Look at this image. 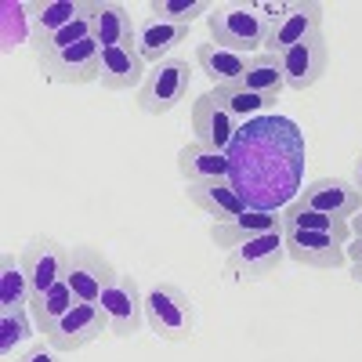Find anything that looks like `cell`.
Listing matches in <instances>:
<instances>
[{
  "label": "cell",
  "mask_w": 362,
  "mask_h": 362,
  "mask_svg": "<svg viewBox=\"0 0 362 362\" xmlns=\"http://www.w3.org/2000/svg\"><path fill=\"white\" fill-rule=\"evenodd\" d=\"M348 261H362V235H351V243L344 247Z\"/></svg>",
  "instance_id": "1f68e13d"
},
{
  "label": "cell",
  "mask_w": 362,
  "mask_h": 362,
  "mask_svg": "<svg viewBox=\"0 0 362 362\" xmlns=\"http://www.w3.org/2000/svg\"><path fill=\"white\" fill-rule=\"evenodd\" d=\"M145 76H148V66H145V58L138 54L134 40L102 51V76H98V83L105 90H138L145 83Z\"/></svg>",
  "instance_id": "e0dca14e"
},
{
  "label": "cell",
  "mask_w": 362,
  "mask_h": 362,
  "mask_svg": "<svg viewBox=\"0 0 362 362\" xmlns=\"http://www.w3.org/2000/svg\"><path fill=\"white\" fill-rule=\"evenodd\" d=\"M73 305H76V293H73V286L62 279L58 286H51L47 293H40V297H29V315H33V322H37V329L47 337L51 329L62 322L69 312H73Z\"/></svg>",
  "instance_id": "603a6c76"
},
{
  "label": "cell",
  "mask_w": 362,
  "mask_h": 362,
  "mask_svg": "<svg viewBox=\"0 0 362 362\" xmlns=\"http://www.w3.org/2000/svg\"><path fill=\"white\" fill-rule=\"evenodd\" d=\"M177 174L185 177V185H199V181H221L232 174L228 153H218L203 141H189L177 148Z\"/></svg>",
  "instance_id": "44dd1931"
},
{
  "label": "cell",
  "mask_w": 362,
  "mask_h": 362,
  "mask_svg": "<svg viewBox=\"0 0 362 362\" xmlns=\"http://www.w3.org/2000/svg\"><path fill=\"white\" fill-rule=\"evenodd\" d=\"M87 18H90V37L102 47H119L134 40V18L131 8L119 0H87Z\"/></svg>",
  "instance_id": "2e32d148"
},
{
  "label": "cell",
  "mask_w": 362,
  "mask_h": 362,
  "mask_svg": "<svg viewBox=\"0 0 362 362\" xmlns=\"http://www.w3.org/2000/svg\"><path fill=\"white\" fill-rule=\"evenodd\" d=\"M283 247H286V257L297 261L300 268H319V272H329V268H341L348 261L344 254V239L337 235H326V232H305V228H283Z\"/></svg>",
  "instance_id": "30bf717a"
},
{
  "label": "cell",
  "mask_w": 362,
  "mask_h": 362,
  "mask_svg": "<svg viewBox=\"0 0 362 362\" xmlns=\"http://www.w3.org/2000/svg\"><path fill=\"white\" fill-rule=\"evenodd\" d=\"M189 203L199 206L206 218L214 221H232L247 210V196L232 185V177H221V181H199V185H189L185 189Z\"/></svg>",
  "instance_id": "ac0fdd59"
},
{
  "label": "cell",
  "mask_w": 362,
  "mask_h": 362,
  "mask_svg": "<svg viewBox=\"0 0 362 362\" xmlns=\"http://www.w3.org/2000/svg\"><path fill=\"white\" fill-rule=\"evenodd\" d=\"M189 119H192V134L196 141L218 148V153H228V148L235 145L239 131H243V124L228 112V105L214 95V87L206 90V95H199L189 109Z\"/></svg>",
  "instance_id": "ba28073f"
},
{
  "label": "cell",
  "mask_w": 362,
  "mask_h": 362,
  "mask_svg": "<svg viewBox=\"0 0 362 362\" xmlns=\"http://www.w3.org/2000/svg\"><path fill=\"white\" fill-rule=\"evenodd\" d=\"M192 25H174V22H160V18H138L134 25V47L145 58V66H160L163 58H170V51L177 44L189 40Z\"/></svg>",
  "instance_id": "d6986e66"
},
{
  "label": "cell",
  "mask_w": 362,
  "mask_h": 362,
  "mask_svg": "<svg viewBox=\"0 0 362 362\" xmlns=\"http://www.w3.org/2000/svg\"><path fill=\"white\" fill-rule=\"evenodd\" d=\"M322 15H326V8L315 4V0H290V4H283V15L272 25V37H268L264 51L268 54H286L293 44L322 33Z\"/></svg>",
  "instance_id": "8fae6325"
},
{
  "label": "cell",
  "mask_w": 362,
  "mask_h": 362,
  "mask_svg": "<svg viewBox=\"0 0 362 362\" xmlns=\"http://www.w3.org/2000/svg\"><path fill=\"white\" fill-rule=\"evenodd\" d=\"M33 334H40L33 315H29V305H18V308H4L0 312V355H4L8 362L15 358V351L33 341Z\"/></svg>",
  "instance_id": "d4e9b609"
},
{
  "label": "cell",
  "mask_w": 362,
  "mask_h": 362,
  "mask_svg": "<svg viewBox=\"0 0 362 362\" xmlns=\"http://www.w3.org/2000/svg\"><path fill=\"white\" fill-rule=\"evenodd\" d=\"M283 228H305V232H326V235H337L344 243H351V225L341 221V218H329V214H319V210H308L300 203H290L283 210Z\"/></svg>",
  "instance_id": "484cf974"
},
{
  "label": "cell",
  "mask_w": 362,
  "mask_h": 362,
  "mask_svg": "<svg viewBox=\"0 0 362 362\" xmlns=\"http://www.w3.org/2000/svg\"><path fill=\"white\" fill-rule=\"evenodd\" d=\"M293 203L308 206V210H319V214H329V218L351 221L362 210V192L344 177H315L297 192Z\"/></svg>",
  "instance_id": "4fadbf2b"
},
{
  "label": "cell",
  "mask_w": 362,
  "mask_h": 362,
  "mask_svg": "<svg viewBox=\"0 0 362 362\" xmlns=\"http://www.w3.org/2000/svg\"><path fill=\"white\" fill-rule=\"evenodd\" d=\"M272 22L261 4H214L206 15V33L218 47H228L235 54H261L268 37H272Z\"/></svg>",
  "instance_id": "6da1fadb"
},
{
  "label": "cell",
  "mask_w": 362,
  "mask_h": 362,
  "mask_svg": "<svg viewBox=\"0 0 362 362\" xmlns=\"http://www.w3.org/2000/svg\"><path fill=\"white\" fill-rule=\"evenodd\" d=\"M102 312L109 319V334L112 337H134L141 334V326H145V290L138 286L134 276H124L119 272L116 283L102 293Z\"/></svg>",
  "instance_id": "52a82bcc"
},
{
  "label": "cell",
  "mask_w": 362,
  "mask_h": 362,
  "mask_svg": "<svg viewBox=\"0 0 362 362\" xmlns=\"http://www.w3.org/2000/svg\"><path fill=\"white\" fill-rule=\"evenodd\" d=\"M268 232H283V214H276V210H250L247 206L239 218L210 225V243L228 254V250L250 243V239H257V235H268Z\"/></svg>",
  "instance_id": "9a60e30c"
},
{
  "label": "cell",
  "mask_w": 362,
  "mask_h": 362,
  "mask_svg": "<svg viewBox=\"0 0 362 362\" xmlns=\"http://www.w3.org/2000/svg\"><path fill=\"white\" fill-rule=\"evenodd\" d=\"M239 83H243L247 90H254V95H264V98L276 102L283 90H286L283 58L279 54H268V51L254 54L250 62H247V73H243V80H239Z\"/></svg>",
  "instance_id": "cb8c5ba5"
},
{
  "label": "cell",
  "mask_w": 362,
  "mask_h": 362,
  "mask_svg": "<svg viewBox=\"0 0 362 362\" xmlns=\"http://www.w3.org/2000/svg\"><path fill=\"white\" fill-rule=\"evenodd\" d=\"M283 58V76H286V90H308L315 87L322 76H326V66H329V47H326V37L315 33L308 40L293 44Z\"/></svg>",
  "instance_id": "5bb4252c"
},
{
  "label": "cell",
  "mask_w": 362,
  "mask_h": 362,
  "mask_svg": "<svg viewBox=\"0 0 362 362\" xmlns=\"http://www.w3.org/2000/svg\"><path fill=\"white\" fill-rule=\"evenodd\" d=\"M348 225H351V235H362V210H358V214H355Z\"/></svg>",
  "instance_id": "e575fe53"
},
{
  "label": "cell",
  "mask_w": 362,
  "mask_h": 362,
  "mask_svg": "<svg viewBox=\"0 0 362 362\" xmlns=\"http://www.w3.org/2000/svg\"><path fill=\"white\" fill-rule=\"evenodd\" d=\"M90 37V18H87V4H83V15L73 22V25H66V29H58L54 37H47V40H40V44H33L29 51L37 54V62L40 58H51V54H58V51H66V47H73V44H80V40H87Z\"/></svg>",
  "instance_id": "f546056e"
},
{
  "label": "cell",
  "mask_w": 362,
  "mask_h": 362,
  "mask_svg": "<svg viewBox=\"0 0 362 362\" xmlns=\"http://www.w3.org/2000/svg\"><path fill=\"white\" fill-rule=\"evenodd\" d=\"M247 62H250L247 54H235V51H228V47H218L214 40L196 44V66H199V73L214 83V87H225V83L243 80Z\"/></svg>",
  "instance_id": "7402d4cb"
},
{
  "label": "cell",
  "mask_w": 362,
  "mask_h": 362,
  "mask_svg": "<svg viewBox=\"0 0 362 362\" xmlns=\"http://www.w3.org/2000/svg\"><path fill=\"white\" fill-rule=\"evenodd\" d=\"M29 297H33V290H29V276H25L22 257L4 254V261H0V312L29 305Z\"/></svg>",
  "instance_id": "4316f807"
},
{
  "label": "cell",
  "mask_w": 362,
  "mask_h": 362,
  "mask_svg": "<svg viewBox=\"0 0 362 362\" xmlns=\"http://www.w3.org/2000/svg\"><path fill=\"white\" fill-rule=\"evenodd\" d=\"M25 22H29V47L54 37L58 29L73 25L83 15V0H33V4H22Z\"/></svg>",
  "instance_id": "ffe728a7"
},
{
  "label": "cell",
  "mask_w": 362,
  "mask_h": 362,
  "mask_svg": "<svg viewBox=\"0 0 362 362\" xmlns=\"http://www.w3.org/2000/svg\"><path fill=\"white\" fill-rule=\"evenodd\" d=\"M210 8L206 0H148V18H160V22H174V25H192L199 15L206 18Z\"/></svg>",
  "instance_id": "f1b7e54d"
},
{
  "label": "cell",
  "mask_w": 362,
  "mask_h": 362,
  "mask_svg": "<svg viewBox=\"0 0 362 362\" xmlns=\"http://www.w3.org/2000/svg\"><path fill=\"white\" fill-rule=\"evenodd\" d=\"M283 261H286L283 232H268V235H257V239H250V243L228 250L225 268L243 283H264L283 268Z\"/></svg>",
  "instance_id": "8992f818"
},
{
  "label": "cell",
  "mask_w": 362,
  "mask_h": 362,
  "mask_svg": "<svg viewBox=\"0 0 362 362\" xmlns=\"http://www.w3.org/2000/svg\"><path fill=\"white\" fill-rule=\"evenodd\" d=\"M351 283L362 286V261H351Z\"/></svg>",
  "instance_id": "836d02e7"
},
{
  "label": "cell",
  "mask_w": 362,
  "mask_h": 362,
  "mask_svg": "<svg viewBox=\"0 0 362 362\" xmlns=\"http://www.w3.org/2000/svg\"><path fill=\"white\" fill-rule=\"evenodd\" d=\"M116 264L102 254V247H90V243H80V247H69V268H66V283L73 286L76 300L83 305H98L102 293L116 283Z\"/></svg>",
  "instance_id": "277c9868"
},
{
  "label": "cell",
  "mask_w": 362,
  "mask_h": 362,
  "mask_svg": "<svg viewBox=\"0 0 362 362\" xmlns=\"http://www.w3.org/2000/svg\"><path fill=\"white\" fill-rule=\"evenodd\" d=\"M189 87H192V66L189 58H163L160 66H148L145 83L134 90V102L141 112L148 116H163L170 109H177L181 102L189 98Z\"/></svg>",
  "instance_id": "3957f363"
},
{
  "label": "cell",
  "mask_w": 362,
  "mask_h": 362,
  "mask_svg": "<svg viewBox=\"0 0 362 362\" xmlns=\"http://www.w3.org/2000/svg\"><path fill=\"white\" fill-rule=\"evenodd\" d=\"M351 185L362 192V153H358V160H355V167H351Z\"/></svg>",
  "instance_id": "d6a6232c"
},
{
  "label": "cell",
  "mask_w": 362,
  "mask_h": 362,
  "mask_svg": "<svg viewBox=\"0 0 362 362\" xmlns=\"http://www.w3.org/2000/svg\"><path fill=\"white\" fill-rule=\"evenodd\" d=\"M145 326L167 344H185L196 337V300L177 283L145 286Z\"/></svg>",
  "instance_id": "7a4b0ae2"
},
{
  "label": "cell",
  "mask_w": 362,
  "mask_h": 362,
  "mask_svg": "<svg viewBox=\"0 0 362 362\" xmlns=\"http://www.w3.org/2000/svg\"><path fill=\"white\" fill-rule=\"evenodd\" d=\"M214 95L228 105V112L239 119V124H247V119H254L257 112H264L268 105H276L272 98H264V95H254V90H247L243 83H225V87H214Z\"/></svg>",
  "instance_id": "83f0119b"
},
{
  "label": "cell",
  "mask_w": 362,
  "mask_h": 362,
  "mask_svg": "<svg viewBox=\"0 0 362 362\" xmlns=\"http://www.w3.org/2000/svg\"><path fill=\"white\" fill-rule=\"evenodd\" d=\"M102 334H109V319H105L102 305H83V300H76L73 312L58 322L44 341H47L54 351L69 355V351H80V348H87V344H95Z\"/></svg>",
  "instance_id": "7c38bea8"
},
{
  "label": "cell",
  "mask_w": 362,
  "mask_h": 362,
  "mask_svg": "<svg viewBox=\"0 0 362 362\" xmlns=\"http://www.w3.org/2000/svg\"><path fill=\"white\" fill-rule=\"evenodd\" d=\"M102 44L95 37H87L66 51H58L51 58H40V76L51 83H66V87H83V83H98L102 76Z\"/></svg>",
  "instance_id": "5b68a950"
},
{
  "label": "cell",
  "mask_w": 362,
  "mask_h": 362,
  "mask_svg": "<svg viewBox=\"0 0 362 362\" xmlns=\"http://www.w3.org/2000/svg\"><path fill=\"white\" fill-rule=\"evenodd\" d=\"M11 362H62V351H54L47 341H37V344H29L25 351H18Z\"/></svg>",
  "instance_id": "4dcf8cb0"
},
{
  "label": "cell",
  "mask_w": 362,
  "mask_h": 362,
  "mask_svg": "<svg viewBox=\"0 0 362 362\" xmlns=\"http://www.w3.org/2000/svg\"><path fill=\"white\" fill-rule=\"evenodd\" d=\"M22 264H25V276H29V290L33 297L47 293L51 286H58L66 279V268H69V247H62L58 239L51 235H33L29 243L22 247Z\"/></svg>",
  "instance_id": "9c48e42d"
}]
</instances>
